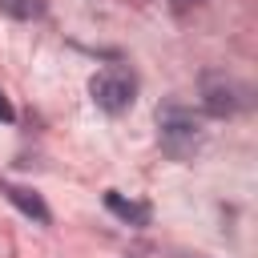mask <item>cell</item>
I'll return each mask as SVG.
<instances>
[{"mask_svg":"<svg viewBox=\"0 0 258 258\" xmlns=\"http://www.w3.org/2000/svg\"><path fill=\"white\" fill-rule=\"evenodd\" d=\"M0 121H16V109L8 105V97L0 93Z\"/></svg>","mask_w":258,"mask_h":258,"instance_id":"cell-7","label":"cell"},{"mask_svg":"<svg viewBox=\"0 0 258 258\" xmlns=\"http://www.w3.org/2000/svg\"><path fill=\"white\" fill-rule=\"evenodd\" d=\"M0 12L12 20H36L44 16V0H0Z\"/></svg>","mask_w":258,"mask_h":258,"instance_id":"cell-6","label":"cell"},{"mask_svg":"<svg viewBox=\"0 0 258 258\" xmlns=\"http://www.w3.org/2000/svg\"><path fill=\"white\" fill-rule=\"evenodd\" d=\"M89 97H93V105H97L101 113L117 117V113H125V109L133 105V97H137V77H133L125 64H109V69L93 73Z\"/></svg>","mask_w":258,"mask_h":258,"instance_id":"cell-2","label":"cell"},{"mask_svg":"<svg viewBox=\"0 0 258 258\" xmlns=\"http://www.w3.org/2000/svg\"><path fill=\"white\" fill-rule=\"evenodd\" d=\"M0 194H4V198H8V202L20 210V214H28V218H36L40 226H48V218H52V214H48V206H44V202H40L32 189H24V185H12V181H0Z\"/></svg>","mask_w":258,"mask_h":258,"instance_id":"cell-4","label":"cell"},{"mask_svg":"<svg viewBox=\"0 0 258 258\" xmlns=\"http://www.w3.org/2000/svg\"><path fill=\"white\" fill-rule=\"evenodd\" d=\"M202 105H206L210 117H230L246 105V89L226 81L222 73H206L202 77Z\"/></svg>","mask_w":258,"mask_h":258,"instance_id":"cell-3","label":"cell"},{"mask_svg":"<svg viewBox=\"0 0 258 258\" xmlns=\"http://www.w3.org/2000/svg\"><path fill=\"white\" fill-rule=\"evenodd\" d=\"M189 4H198V0H173V8H177V12H185Z\"/></svg>","mask_w":258,"mask_h":258,"instance_id":"cell-8","label":"cell"},{"mask_svg":"<svg viewBox=\"0 0 258 258\" xmlns=\"http://www.w3.org/2000/svg\"><path fill=\"white\" fill-rule=\"evenodd\" d=\"M105 210H109V214H117L121 222L137 226V230H141V226H149V214H153L145 202H129V198H121L117 189H109V194H105Z\"/></svg>","mask_w":258,"mask_h":258,"instance_id":"cell-5","label":"cell"},{"mask_svg":"<svg viewBox=\"0 0 258 258\" xmlns=\"http://www.w3.org/2000/svg\"><path fill=\"white\" fill-rule=\"evenodd\" d=\"M202 117L185 105H161L157 109V141L173 161H189L202 149Z\"/></svg>","mask_w":258,"mask_h":258,"instance_id":"cell-1","label":"cell"}]
</instances>
